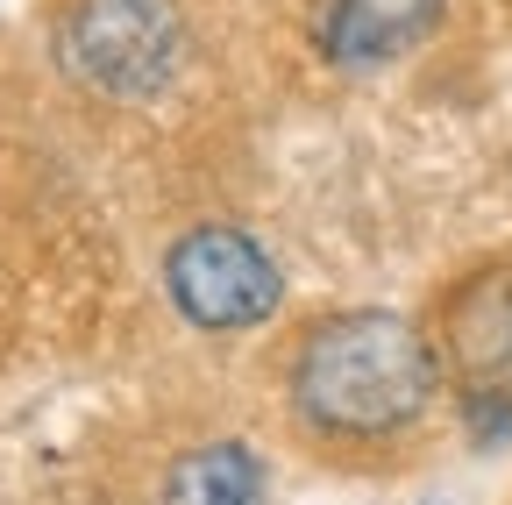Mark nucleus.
<instances>
[{"label": "nucleus", "mask_w": 512, "mask_h": 505, "mask_svg": "<svg viewBox=\"0 0 512 505\" xmlns=\"http://www.w3.org/2000/svg\"><path fill=\"white\" fill-rule=\"evenodd\" d=\"M164 285H171L185 321L214 328V335L256 328L278 306V264L242 228H192V235H178L171 257H164Z\"/></svg>", "instance_id": "obj_3"}, {"label": "nucleus", "mask_w": 512, "mask_h": 505, "mask_svg": "<svg viewBox=\"0 0 512 505\" xmlns=\"http://www.w3.org/2000/svg\"><path fill=\"white\" fill-rule=\"evenodd\" d=\"M441 0H328L320 15V57L328 65H377L399 57L434 29Z\"/></svg>", "instance_id": "obj_4"}, {"label": "nucleus", "mask_w": 512, "mask_h": 505, "mask_svg": "<svg viewBox=\"0 0 512 505\" xmlns=\"http://www.w3.org/2000/svg\"><path fill=\"white\" fill-rule=\"evenodd\" d=\"M299 420L342 441H370L406 427L434 399V349L399 313H342L313 328L292 363Z\"/></svg>", "instance_id": "obj_1"}, {"label": "nucleus", "mask_w": 512, "mask_h": 505, "mask_svg": "<svg viewBox=\"0 0 512 505\" xmlns=\"http://www.w3.org/2000/svg\"><path fill=\"white\" fill-rule=\"evenodd\" d=\"M164 505H264V463L242 441H207L171 463Z\"/></svg>", "instance_id": "obj_6"}, {"label": "nucleus", "mask_w": 512, "mask_h": 505, "mask_svg": "<svg viewBox=\"0 0 512 505\" xmlns=\"http://www.w3.org/2000/svg\"><path fill=\"white\" fill-rule=\"evenodd\" d=\"M448 349H456L470 385L512 392V271H484L456 313H448Z\"/></svg>", "instance_id": "obj_5"}, {"label": "nucleus", "mask_w": 512, "mask_h": 505, "mask_svg": "<svg viewBox=\"0 0 512 505\" xmlns=\"http://www.w3.org/2000/svg\"><path fill=\"white\" fill-rule=\"evenodd\" d=\"M57 57L79 86L143 107L185 65V15L171 0H72L57 22Z\"/></svg>", "instance_id": "obj_2"}]
</instances>
